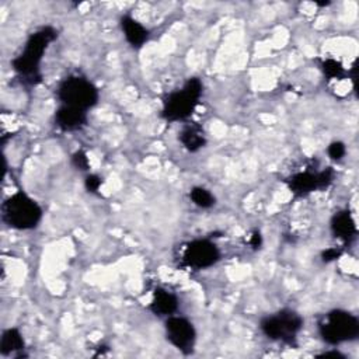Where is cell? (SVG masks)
<instances>
[{
    "label": "cell",
    "mask_w": 359,
    "mask_h": 359,
    "mask_svg": "<svg viewBox=\"0 0 359 359\" xmlns=\"http://www.w3.org/2000/svg\"><path fill=\"white\" fill-rule=\"evenodd\" d=\"M56 36L57 31L53 27H42L29 35L22 52L11 62L14 72L24 84L35 86L41 81L42 76L39 72V65L42 56L49 43L53 42Z\"/></svg>",
    "instance_id": "obj_1"
},
{
    "label": "cell",
    "mask_w": 359,
    "mask_h": 359,
    "mask_svg": "<svg viewBox=\"0 0 359 359\" xmlns=\"http://www.w3.org/2000/svg\"><path fill=\"white\" fill-rule=\"evenodd\" d=\"M3 222L17 230H31L42 217L41 206L24 192H15L1 205Z\"/></svg>",
    "instance_id": "obj_2"
},
{
    "label": "cell",
    "mask_w": 359,
    "mask_h": 359,
    "mask_svg": "<svg viewBox=\"0 0 359 359\" xmlns=\"http://www.w3.org/2000/svg\"><path fill=\"white\" fill-rule=\"evenodd\" d=\"M202 91L203 86L201 80L196 77L189 79L184 84L182 90L174 91L165 97V100L163 101L161 116L170 122L184 121L189 118L199 102Z\"/></svg>",
    "instance_id": "obj_3"
},
{
    "label": "cell",
    "mask_w": 359,
    "mask_h": 359,
    "mask_svg": "<svg viewBox=\"0 0 359 359\" xmlns=\"http://www.w3.org/2000/svg\"><path fill=\"white\" fill-rule=\"evenodd\" d=\"M318 332L330 345L353 341L359 335V320L345 310H331L318 323Z\"/></svg>",
    "instance_id": "obj_4"
},
{
    "label": "cell",
    "mask_w": 359,
    "mask_h": 359,
    "mask_svg": "<svg viewBox=\"0 0 359 359\" xmlns=\"http://www.w3.org/2000/svg\"><path fill=\"white\" fill-rule=\"evenodd\" d=\"M57 98L63 105H70L87 111L97 104L98 90L86 77L70 76L59 84Z\"/></svg>",
    "instance_id": "obj_5"
},
{
    "label": "cell",
    "mask_w": 359,
    "mask_h": 359,
    "mask_svg": "<svg viewBox=\"0 0 359 359\" xmlns=\"http://www.w3.org/2000/svg\"><path fill=\"white\" fill-rule=\"evenodd\" d=\"M261 331L273 341H282L285 344H293L297 332L303 327V318L300 314L290 309H283L272 316L262 318Z\"/></svg>",
    "instance_id": "obj_6"
},
{
    "label": "cell",
    "mask_w": 359,
    "mask_h": 359,
    "mask_svg": "<svg viewBox=\"0 0 359 359\" xmlns=\"http://www.w3.org/2000/svg\"><path fill=\"white\" fill-rule=\"evenodd\" d=\"M220 258V252L215 243L198 238L188 243L182 252V265L191 269H205L215 265Z\"/></svg>",
    "instance_id": "obj_7"
},
{
    "label": "cell",
    "mask_w": 359,
    "mask_h": 359,
    "mask_svg": "<svg viewBox=\"0 0 359 359\" xmlns=\"http://www.w3.org/2000/svg\"><path fill=\"white\" fill-rule=\"evenodd\" d=\"M167 341L182 353H192L196 342V331L191 321L178 316H168L165 320Z\"/></svg>",
    "instance_id": "obj_8"
},
{
    "label": "cell",
    "mask_w": 359,
    "mask_h": 359,
    "mask_svg": "<svg viewBox=\"0 0 359 359\" xmlns=\"http://www.w3.org/2000/svg\"><path fill=\"white\" fill-rule=\"evenodd\" d=\"M332 180H334V171L331 168L321 170L317 172L302 171V172L293 174L287 180V187L294 196L302 198L314 191L328 188Z\"/></svg>",
    "instance_id": "obj_9"
},
{
    "label": "cell",
    "mask_w": 359,
    "mask_h": 359,
    "mask_svg": "<svg viewBox=\"0 0 359 359\" xmlns=\"http://www.w3.org/2000/svg\"><path fill=\"white\" fill-rule=\"evenodd\" d=\"M55 122L63 132L79 130L87 125V111L70 105H62L55 114Z\"/></svg>",
    "instance_id": "obj_10"
},
{
    "label": "cell",
    "mask_w": 359,
    "mask_h": 359,
    "mask_svg": "<svg viewBox=\"0 0 359 359\" xmlns=\"http://www.w3.org/2000/svg\"><path fill=\"white\" fill-rule=\"evenodd\" d=\"M178 309V299L174 293L163 289V287H157L153 292V299L150 303V310L156 314V316H172Z\"/></svg>",
    "instance_id": "obj_11"
},
{
    "label": "cell",
    "mask_w": 359,
    "mask_h": 359,
    "mask_svg": "<svg viewBox=\"0 0 359 359\" xmlns=\"http://www.w3.org/2000/svg\"><path fill=\"white\" fill-rule=\"evenodd\" d=\"M331 231L337 238L351 241L356 236V224L352 215L348 210L335 213L331 219Z\"/></svg>",
    "instance_id": "obj_12"
},
{
    "label": "cell",
    "mask_w": 359,
    "mask_h": 359,
    "mask_svg": "<svg viewBox=\"0 0 359 359\" xmlns=\"http://www.w3.org/2000/svg\"><path fill=\"white\" fill-rule=\"evenodd\" d=\"M121 28H122V32H123L126 41L133 48L143 46L149 38V31L139 21L132 18L130 15L121 17Z\"/></svg>",
    "instance_id": "obj_13"
},
{
    "label": "cell",
    "mask_w": 359,
    "mask_h": 359,
    "mask_svg": "<svg viewBox=\"0 0 359 359\" xmlns=\"http://www.w3.org/2000/svg\"><path fill=\"white\" fill-rule=\"evenodd\" d=\"M178 139L182 143V146L191 153L198 151L199 149H202L206 144V137L203 135V130L198 125L184 126L178 135Z\"/></svg>",
    "instance_id": "obj_14"
},
{
    "label": "cell",
    "mask_w": 359,
    "mask_h": 359,
    "mask_svg": "<svg viewBox=\"0 0 359 359\" xmlns=\"http://www.w3.org/2000/svg\"><path fill=\"white\" fill-rule=\"evenodd\" d=\"M24 338L17 328H7L1 334L0 339V353L8 356L24 349Z\"/></svg>",
    "instance_id": "obj_15"
},
{
    "label": "cell",
    "mask_w": 359,
    "mask_h": 359,
    "mask_svg": "<svg viewBox=\"0 0 359 359\" xmlns=\"http://www.w3.org/2000/svg\"><path fill=\"white\" fill-rule=\"evenodd\" d=\"M189 198L196 206L202 209H208L215 205V196L203 187H194L189 191Z\"/></svg>",
    "instance_id": "obj_16"
},
{
    "label": "cell",
    "mask_w": 359,
    "mask_h": 359,
    "mask_svg": "<svg viewBox=\"0 0 359 359\" xmlns=\"http://www.w3.org/2000/svg\"><path fill=\"white\" fill-rule=\"evenodd\" d=\"M321 70L328 79H344L345 69L342 65L335 59H324L321 62Z\"/></svg>",
    "instance_id": "obj_17"
},
{
    "label": "cell",
    "mask_w": 359,
    "mask_h": 359,
    "mask_svg": "<svg viewBox=\"0 0 359 359\" xmlns=\"http://www.w3.org/2000/svg\"><path fill=\"white\" fill-rule=\"evenodd\" d=\"M72 163L77 170H81V171H86L90 167L88 157L83 150H77L72 154Z\"/></svg>",
    "instance_id": "obj_18"
},
{
    "label": "cell",
    "mask_w": 359,
    "mask_h": 359,
    "mask_svg": "<svg viewBox=\"0 0 359 359\" xmlns=\"http://www.w3.org/2000/svg\"><path fill=\"white\" fill-rule=\"evenodd\" d=\"M327 153L328 156L332 158V160H341L345 153H346V147L342 142H332L328 149H327Z\"/></svg>",
    "instance_id": "obj_19"
},
{
    "label": "cell",
    "mask_w": 359,
    "mask_h": 359,
    "mask_svg": "<svg viewBox=\"0 0 359 359\" xmlns=\"http://www.w3.org/2000/svg\"><path fill=\"white\" fill-rule=\"evenodd\" d=\"M101 185H102V178H100V177L95 175V174H90V175H87L86 180H84V187H86V189H87L88 192H91V194H97L98 189L101 188Z\"/></svg>",
    "instance_id": "obj_20"
},
{
    "label": "cell",
    "mask_w": 359,
    "mask_h": 359,
    "mask_svg": "<svg viewBox=\"0 0 359 359\" xmlns=\"http://www.w3.org/2000/svg\"><path fill=\"white\" fill-rule=\"evenodd\" d=\"M341 255H342V250H341V248H338V247H330V248H327V250H324V251L321 252V259H323L324 262H331V261L338 259Z\"/></svg>",
    "instance_id": "obj_21"
},
{
    "label": "cell",
    "mask_w": 359,
    "mask_h": 359,
    "mask_svg": "<svg viewBox=\"0 0 359 359\" xmlns=\"http://www.w3.org/2000/svg\"><path fill=\"white\" fill-rule=\"evenodd\" d=\"M248 244H250L254 250L259 248V247L262 245V236H261V233H259V231H254V233L250 236Z\"/></svg>",
    "instance_id": "obj_22"
},
{
    "label": "cell",
    "mask_w": 359,
    "mask_h": 359,
    "mask_svg": "<svg viewBox=\"0 0 359 359\" xmlns=\"http://www.w3.org/2000/svg\"><path fill=\"white\" fill-rule=\"evenodd\" d=\"M318 356H320V358H330V356H332V358H344V355L339 353V352H337V351L324 352V353H321V355H318Z\"/></svg>",
    "instance_id": "obj_23"
}]
</instances>
